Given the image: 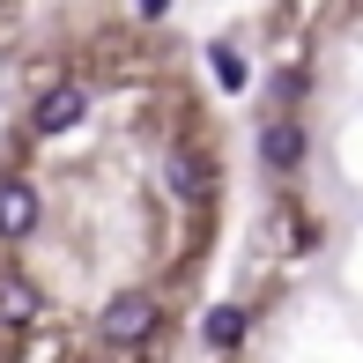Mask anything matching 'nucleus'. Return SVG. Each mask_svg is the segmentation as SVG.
<instances>
[{
  "instance_id": "obj_1",
  "label": "nucleus",
  "mask_w": 363,
  "mask_h": 363,
  "mask_svg": "<svg viewBox=\"0 0 363 363\" xmlns=\"http://www.w3.org/2000/svg\"><path fill=\"white\" fill-rule=\"evenodd\" d=\"M156 326H163V304H156V296H148V289H119L104 304V319H96V334L119 341V349H141Z\"/></svg>"
},
{
  "instance_id": "obj_2",
  "label": "nucleus",
  "mask_w": 363,
  "mask_h": 363,
  "mask_svg": "<svg viewBox=\"0 0 363 363\" xmlns=\"http://www.w3.org/2000/svg\"><path fill=\"white\" fill-rule=\"evenodd\" d=\"M82 111H89V89H74V82H60V89H45L38 104H30V134H67V126L82 119Z\"/></svg>"
},
{
  "instance_id": "obj_3",
  "label": "nucleus",
  "mask_w": 363,
  "mask_h": 363,
  "mask_svg": "<svg viewBox=\"0 0 363 363\" xmlns=\"http://www.w3.org/2000/svg\"><path fill=\"white\" fill-rule=\"evenodd\" d=\"M45 216V201H38V186H23V178H0V238H30Z\"/></svg>"
},
{
  "instance_id": "obj_4",
  "label": "nucleus",
  "mask_w": 363,
  "mask_h": 363,
  "mask_svg": "<svg viewBox=\"0 0 363 363\" xmlns=\"http://www.w3.org/2000/svg\"><path fill=\"white\" fill-rule=\"evenodd\" d=\"M259 156H267V171H296V163H304V126H296L289 111H274V119L259 126Z\"/></svg>"
},
{
  "instance_id": "obj_5",
  "label": "nucleus",
  "mask_w": 363,
  "mask_h": 363,
  "mask_svg": "<svg viewBox=\"0 0 363 363\" xmlns=\"http://www.w3.org/2000/svg\"><path fill=\"white\" fill-rule=\"evenodd\" d=\"M163 186H171L178 201L201 208V201H208V186H216V178H208V156H201V148H178V156H163Z\"/></svg>"
},
{
  "instance_id": "obj_6",
  "label": "nucleus",
  "mask_w": 363,
  "mask_h": 363,
  "mask_svg": "<svg viewBox=\"0 0 363 363\" xmlns=\"http://www.w3.org/2000/svg\"><path fill=\"white\" fill-rule=\"evenodd\" d=\"M38 311H45V296L30 289L23 274H0V319H8V326H30Z\"/></svg>"
},
{
  "instance_id": "obj_7",
  "label": "nucleus",
  "mask_w": 363,
  "mask_h": 363,
  "mask_svg": "<svg viewBox=\"0 0 363 363\" xmlns=\"http://www.w3.org/2000/svg\"><path fill=\"white\" fill-rule=\"evenodd\" d=\"M201 334H208V349H238L245 341V304H216L201 319Z\"/></svg>"
},
{
  "instance_id": "obj_8",
  "label": "nucleus",
  "mask_w": 363,
  "mask_h": 363,
  "mask_svg": "<svg viewBox=\"0 0 363 363\" xmlns=\"http://www.w3.org/2000/svg\"><path fill=\"white\" fill-rule=\"evenodd\" d=\"M208 67H216V82H223L230 96L245 89V52H238V45H208Z\"/></svg>"
},
{
  "instance_id": "obj_9",
  "label": "nucleus",
  "mask_w": 363,
  "mask_h": 363,
  "mask_svg": "<svg viewBox=\"0 0 363 363\" xmlns=\"http://www.w3.org/2000/svg\"><path fill=\"white\" fill-rule=\"evenodd\" d=\"M274 96H282V104H296V96H304V74H296V67H289V74H274Z\"/></svg>"
}]
</instances>
